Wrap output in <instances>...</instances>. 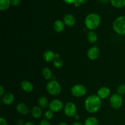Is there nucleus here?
<instances>
[{
  "label": "nucleus",
  "instance_id": "32",
  "mask_svg": "<svg viewBox=\"0 0 125 125\" xmlns=\"http://www.w3.org/2000/svg\"><path fill=\"white\" fill-rule=\"evenodd\" d=\"M25 123H24V121L22 119L18 120V122H17V125H24Z\"/></svg>",
  "mask_w": 125,
  "mask_h": 125
},
{
  "label": "nucleus",
  "instance_id": "18",
  "mask_svg": "<svg viewBox=\"0 0 125 125\" xmlns=\"http://www.w3.org/2000/svg\"><path fill=\"white\" fill-rule=\"evenodd\" d=\"M87 38L90 43H95L98 41V35L94 31H90L87 34Z\"/></svg>",
  "mask_w": 125,
  "mask_h": 125
},
{
  "label": "nucleus",
  "instance_id": "39",
  "mask_svg": "<svg viewBox=\"0 0 125 125\" xmlns=\"http://www.w3.org/2000/svg\"><path fill=\"white\" fill-rule=\"evenodd\" d=\"M60 57V54L59 53H55V59H58Z\"/></svg>",
  "mask_w": 125,
  "mask_h": 125
},
{
  "label": "nucleus",
  "instance_id": "12",
  "mask_svg": "<svg viewBox=\"0 0 125 125\" xmlns=\"http://www.w3.org/2000/svg\"><path fill=\"white\" fill-rule=\"evenodd\" d=\"M63 21L65 23L67 26L72 27L76 23V19L75 17L72 14H66L63 17Z\"/></svg>",
  "mask_w": 125,
  "mask_h": 125
},
{
  "label": "nucleus",
  "instance_id": "29",
  "mask_svg": "<svg viewBox=\"0 0 125 125\" xmlns=\"http://www.w3.org/2000/svg\"><path fill=\"white\" fill-rule=\"evenodd\" d=\"M0 125H8V122L4 117L0 118Z\"/></svg>",
  "mask_w": 125,
  "mask_h": 125
},
{
  "label": "nucleus",
  "instance_id": "11",
  "mask_svg": "<svg viewBox=\"0 0 125 125\" xmlns=\"http://www.w3.org/2000/svg\"><path fill=\"white\" fill-rule=\"evenodd\" d=\"M1 98H2V102L4 104L10 105L12 104L14 102L15 96L12 93L7 92Z\"/></svg>",
  "mask_w": 125,
  "mask_h": 125
},
{
  "label": "nucleus",
  "instance_id": "25",
  "mask_svg": "<svg viewBox=\"0 0 125 125\" xmlns=\"http://www.w3.org/2000/svg\"><path fill=\"white\" fill-rule=\"evenodd\" d=\"M117 94L120 95H123L125 94V84H120L117 87Z\"/></svg>",
  "mask_w": 125,
  "mask_h": 125
},
{
  "label": "nucleus",
  "instance_id": "33",
  "mask_svg": "<svg viewBox=\"0 0 125 125\" xmlns=\"http://www.w3.org/2000/svg\"><path fill=\"white\" fill-rule=\"evenodd\" d=\"M74 4V6H75L76 7H78L81 6V4L79 3V1H78V0H76L75 2H74V4Z\"/></svg>",
  "mask_w": 125,
  "mask_h": 125
},
{
  "label": "nucleus",
  "instance_id": "1",
  "mask_svg": "<svg viewBox=\"0 0 125 125\" xmlns=\"http://www.w3.org/2000/svg\"><path fill=\"white\" fill-rule=\"evenodd\" d=\"M101 105V99L97 95H90L86 98L84 102L85 110L90 114H95L98 112Z\"/></svg>",
  "mask_w": 125,
  "mask_h": 125
},
{
  "label": "nucleus",
  "instance_id": "40",
  "mask_svg": "<svg viewBox=\"0 0 125 125\" xmlns=\"http://www.w3.org/2000/svg\"><path fill=\"white\" fill-rule=\"evenodd\" d=\"M58 125H68V124H67L66 122H61V123H59V124Z\"/></svg>",
  "mask_w": 125,
  "mask_h": 125
},
{
  "label": "nucleus",
  "instance_id": "27",
  "mask_svg": "<svg viewBox=\"0 0 125 125\" xmlns=\"http://www.w3.org/2000/svg\"><path fill=\"white\" fill-rule=\"evenodd\" d=\"M21 3V0H11V4L12 6L17 7Z\"/></svg>",
  "mask_w": 125,
  "mask_h": 125
},
{
  "label": "nucleus",
  "instance_id": "30",
  "mask_svg": "<svg viewBox=\"0 0 125 125\" xmlns=\"http://www.w3.org/2000/svg\"><path fill=\"white\" fill-rule=\"evenodd\" d=\"M4 94H5L4 89L3 86L1 85V86H0V96L2 98V96H4Z\"/></svg>",
  "mask_w": 125,
  "mask_h": 125
},
{
  "label": "nucleus",
  "instance_id": "8",
  "mask_svg": "<svg viewBox=\"0 0 125 125\" xmlns=\"http://www.w3.org/2000/svg\"><path fill=\"white\" fill-rule=\"evenodd\" d=\"M48 107L50 111L55 113V112H60L64 107H63V103L61 100L59 99H54L50 103Z\"/></svg>",
  "mask_w": 125,
  "mask_h": 125
},
{
  "label": "nucleus",
  "instance_id": "13",
  "mask_svg": "<svg viewBox=\"0 0 125 125\" xmlns=\"http://www.w3.org/2000/svg\"><path fill=\"white\" fill-rule=\"evenodd\" d=\"M20 85L22 90L26 93H31L34 90V85L29 81H23Z\"/></svg>",
  "mask_w": 125,
  "mask_h": 125
},
{
  "label": "nucleus",
  "instance_id": "36",
  "mask_svg": "<svg viewBox=\"0 0 125 125\" xmlns=\"http://www.w3.org/2000/svg\"><path fill=\"white\" fill-rule=\"evenodd\" d=\"M98 1H99V2L101 4H106V3H107V2H108L109 0H98Z\"/></svg>",
  "mask_w": 125,
  "mask_h": 125
},
{
  "label": "nucleus",
  "instance_id": "17",
  "mask_svg": "<svg viewBox=\"0 0 125 125\" xmlns=\"http://www.w3.org/2000/svg\"><path fill=\"white\" fill-rule=\"evenodd\" d=\"M43 114L42 110L40 106H34L31 110V115L34 118H39Z\"/></svg>",
  "mask_w": 125,
  "mask_h": 125
},
{
  "label": "nucleus",
  "instance_id": "24",
  "mask_svg": "<svg viewBox=\"0 0 125 125\" xmlns=\"http://www.w3.org/2000/svg\"><path fill=\"white\" fill-rule=\"evenodd\" d=\"M53 65L56 68H61L63 65V61L61 59H55L53 61Z\"/></svg>",
  "mask_w": 125,
  "mask_h": 125
},
{
  "label": "nucleus",
  "instance_id": "28",
  "mask_svg": "<svg viewBox=\"0 0 125 125\" xmlns=\"http://www.w3.org/2000/svg\"><path fill=\"white\" fill-rule=\"evenodd\" d=\"M39 125H51V123H50L49 120H47L46 119H44L40 121V122L39 123Z\"/></svg>",
  "mask_w": 125,
  "mask_h": 125
},
{
  "label": "nucleus",
  "instance_id": "37",
  "mask_svg": "<svg viewBox=\"0 0 125 125\" xmlns=\"http://www.w3.org/2000/svg\"><path fill=\"white\" fill-rule=\"evenodd\" d=\"M72 125H83L81 123H80V122H74V123H73Z\"/></svg>",
  "mask_w": 125,
  "mask_h": 125
},
{
  "label": "nucleus",
  "instance_id": "3",
  "mask_svg": "<svg viewBox=\"0 0 125 125\" xmlns=\"http://www.w3.org/2000/svg\"><path fill=\"white\" fill-rule=\"evenodd\" d=\"M114 31L120 35H125V16L122 15L114 20L112 24Z\"/></svg>",
  "mask_w": 125,
  "mask_h": 125
},
{
  "label": "nucleus",
  "instance_id": "14",
  "mask_svg": "<svg viewBox=\"0 0 125 125\" xmlns=\"http://www.w3.org/2000/svg\"><path fill=\"white\" fill-rule=\"evenodd\" d=\"M65 26V24L63 23V21L61 20H57L55 21L53 24V29L56 32L61 33L64 30Z\"/></svg>",
  "mask_w": 125,
  "mask_h": 125
},
{
  "label": "nucleus",
  "instance_id": "20",
  "mask_svg": "<svg viewBox=\"0 0 125 125\" xmlns=\"http://www.w3.org/2000/svg\"><path fill=\"white\" fill-rule=\"evenodd\" d=\"M38 104L42 109H46L48 107L50 103L46 96H41L38 100Z\"/></svg>",
  "mask_w": 125,
  "mask_h": 125
},
{
  "label": "nucleus",
  "instance_id": "21",
  "mask_svg": "<svg viewBox=\"0 0 125 125\" xmlns=\"http://www.w3.org/2000/svg\"><path fill=\"white\" fill-rule=\"evenodd\" d=\"M109 1L115 8L120 9L125 6V0H109Z\"/></svg>",
  "mask_w": 125,
  "mask_h": 125
},
{
  "label": "nucleus",
  "instance_id": "31",
  "mask_svg": "<svg viewBox=\"0 0 125 125\" xmlns=\"http://www.w3.org/2000/svg\"><path fill=\"white\" fill-rule=\"evenodd\" d=\"M75 1L76 0H63V2L67 4H74Z\"/></svg>",
  "mask_w": 125,
  "mask_h": 125
},
{
  "label": "nucleus",
  "instance_id": "35",
  "mask_svg": "<svg viewBox=\"0 0 125 125\" xmlns=\"http://www.w3.org/2000/svg\"><path fill=\"white\" fill-rule=\"evenodd\" d=\"M24 125H35L34 123H33L32 122H31V121H29V122H26Z\"/></svg>",
  "mask_w": 125,
  "mask_h": 125
},
{
  "label": "nucleus",
  "instance_id": "26",
  "mask_svg": "<svg viewBox=\"0 0 125 125\" xmlns=\"http://www.w3.org/2000/svg\"><path fill=\"white\" fill-rule=\"evenodd\" d=\"M54 116V112H52L50 110H48V111H46L44 114V117H45V119L47 120H51L52 118H53Z\"/></svg>",
  "mask_w": 125,
  "mask_h": 125
},
{
  "label": "nucleus",
  "instance_id": "23",
  "mask_svg": "<svg viewBox=\"0 0 125 125\" xmlns=\"http://www.w3.org/2000/svg\"><path fill=\"white\" fill-rule=\"evenodd\" d=\"M84 125H99V121L95 117H89L85 119Z\"/></svg>",
  "mask_w": 125,
  "mask_h": 125
},
{
  "label": "nucleus",
  "instance_id": "10",
  "mask_svg": "<svg viewBox=\"0 0 125 125\" xmlns=\"http://www.w3.org/2000/svg\"><path fill=\"white\" fill-rule=\"evenodd\" d=\"M111 95V90L107 87H101L98 90L97 95L101 99L105 100Z\"/></svg>",
  "mask_w": 125,
  "mask_h": 125
},
{
  "label": "nucleus",
  "instance_id": "19",
  "mask_svg": "<svg viewBox=\"0 0 125 125\" xmlns=\"http://www.w3.org/2000/svg\"><path fill=\"white\" fill-rule=\"evenodd\" d=\"M42 74L43 77L46 80H50L52 78L53 75H52V71L48 67H45L42 71Z\"/></svg>",
  "mask_w": 125,
  "mask_h": 125
},
{
  "label": "nucleus",
  "instance_id": "2",
  "mask_svg": "<svg viewBox=\"0 0 125 125\" xmlns=\"http://www.w3.org/2000/svg\"><path fill=\"white\" fill-rule=\"evenodd\" d=\"M101 23V18L96 13H91L86 16L84 20V24L87 29L94 31L97 29Z\"/></svg>",
  "mask_w": 125,
  "mask_h": 125
},
{
  "label": "nucleus",
  "instance_id": "6",
  "mask_svg": "<svg viewBox=\"0 0 125 125\" xmlns=\"http://www.w3.org/2000/svg\"><path fill=\"white\" fill-rule=\"evenodd\" d=\"M71 93L75 97L80 98L86 94L87 90L84 85L82 84H76L71 88Z\"/></svg>",
  "mask_w": 125,
  "mask_h": 125
},
{
  "label": "nucleus",
  "instance_id": "4",
  "mask_svg": "<svg viewBox=\"0 0 125 125\" xmlns=\"http://www.w3.org/2000/svg\"><path fill=\"white\" fill-rule=\"evenodd\" d=\"M46 90L51 95L57 96L61 94L62 88L61 84L57 81L52 80L49 81L46 84Z\"/></svg>",
  "mask_w": 125,
  "mask_h": 125
},
{
  "label": "nucleus",
  "instance_id": "15",
  "mask_svg": "<svg viewBox=\"0 0 125 125\" xmlns=\"http://www.w3.org/2000/svg\"><path fill=\"white\" fill-rule=\"evenodd\" d=\"M43 58L46 62H53L55 59V53L51 50H46L43 54Z\"/></svg>",
  "mask_w": 125,
  "mask_h": 125
},
{
  "label": "nucleus",
  "instance_id": "9",
  "mask_svg": "<svg viewBox=\"0 0 125 125\" xmlns=\"http://www.w3.org/2000/svg\"><path fill=\"white\" fill-rule=\"evenodd\" d=\"M100 56V50L96 45L90 48L87 51V57L92 61L98 59Z\"/></svg>",
  "mask_w": 125,
  "mask_h": 125
},
{
  "label": "nucleus",
  "instance_id": "16",
  "mask_svg": "<svg viewBox=\"0 0 125 125\" xmlns=\"http://www.w3.org/2000/svg\"><path fill=\"white\" fill-rule=\"evenodd\" d=\"M17 111L21 115H28L29 113V109L28 106L23 103H20L17 106Z\"/></svg>",
  "mask_w": 125,
  "mask_h": 125
},
{
  "label": "nucleus",
  "instance_id": "38",
  "mask_svg": "<svg viewBox=\"0 0 125 125\" xmlns=\"http://www.w3.org/2000/svg\"><path fill=\"white\" fill-rule=\"evenodd\" d=\"M74 118L76 120H79V115L78 114H76L75 115H74Z\"/></svg>",
  "mask_w": 125,
  "mask_h": 125
},
{
  "label": "nucleus",
  "instance_id": "22",
  "mask_svg": "<svg viewBox=\"0 0 125 125\" xmlns=\"http://www.w3.org/2000/svg\"><path fill=\"white\" fill-rule=\"evenodd\" d=\"M11 4V0H0V10L5 11L8 9Z\"/></svg>",
  "mask_w": 125,
  "mask_h": 125
},
{
  "label": "nucleus",
  "instance_id": "7",
  "mask_svg": "<svg viewBox=\"0 0 125 125\" xmlns=\"http://www.w3.org/2000/svg\"><path fill=\"white\" fill-rule=\"evenodd\" d=\"M65 115L68 117H74L76 114L77 107L73 102H68L63 107Z\"/></svg>",
  "mask_w": 125,
  "mask_h": 125
},
{
  "label": "nucleus",
  "instance_id": "5",
  "mask_svg": "<svg viewBox=\"0 0 125 125\" xmlns=\"http://www.w3.org/2000/svg\"><path fill=\"white\" fill-rule=\"evenodd\" d=\"M123 103V98L119 94H115L110 98V105L114 109H119L122 107Z\"/></svg>",
  "mask_w": 125,
  "mask_h": 125
},
{
  "label": "nucleus",
  "instance_id": "34",
  "mask_svg": "<svg viewBox=\"0 0 125 125\" xmlns=\"http://www.w3.org/2000/svg\"><path fill=\"white\" fill-rule=\"evenodd\" d=\"M78 1H79V2L81 4H84L87 3L88 0H78Z\"/></svg>",
  "mask_w": 125,
  "mask_h": 125
}]
</instances>
